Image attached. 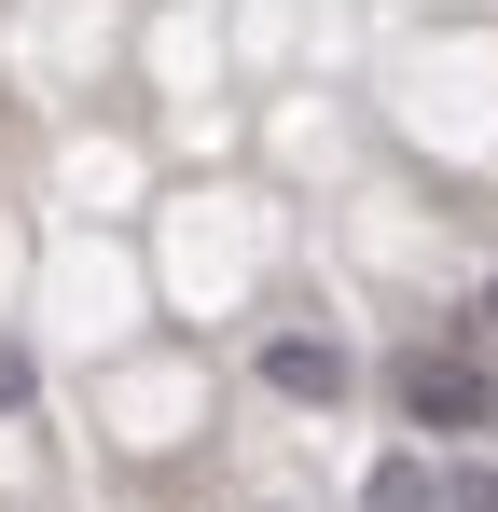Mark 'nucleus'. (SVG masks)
<instances>
[{
	"label": "nucleus",
	"instance_id": "obj_1",
	"mask_svg": "<svg viewBox=\"0 0 498 512\" xmlns=\"http://www.w3.org/2000/svg\"><path fill=\"white\" fill-rule=\"evenodd\" d=\"M388 402H402V429H429V443H471V429H498V374L471 333H429L388 360Z\"/></svg>",
	"mask_w": 498,
	"mask_h": 512
},
{
	"label": "nucleus",
	"instance_id": "obj_2",
	"mask_svg": "<svg viewBox=\"0 0 498 512\" xmlns=\"http://www.w3.org/2000/svg\"><path fill=\"white\" fill-rule=\"evenodd\" d=\"M263 388H291V402H346V346H332V333H277V346H263Z\"/></svg>",
	"mask_w": 498,
	"mask_h": 512
},
{
	"label": "nucleus",
	"instance_id": "obj_3",
	"mask_svg": "<svg viewBox=\"0 0 498 512\" xmlns=\"http://www.w3.org/2000/svg\"><path fill=\"white\" fill-rule=\"evenodd\" d=\"M443 485H429V457H374V512H429Z\"/></svg>",
	"mask_w": 498,
	"mask_h": 512
},
{
	"label": "nucleus",
	"instance_id": "obj_4",
	"mask_svg": "<svg viewBox=\"0 0 498 512\" xmlns=\"http://www.w3.org/2000/svg\"><path fill=\"white\" fill-rule=\"evenodd\" d=\"M443 512H498V471H457V485H443Z\"/></svg>",
	"mask_w": 498,
	"mask_h": 512
},
{
	"label": "nucleus",
	"instance_id": "obj_5",
	"mask_svg": "<svg viewBox=\"0 0 498 512\" xmlns=\"http://www.w3.org/2000/svg\"><path fill=\"white\" fill-rule=\"evenodd\" d=\"M471 319H485V333H498V277H485V291H471Z\"/></svg>",
	"mask_w": 498,
	"mask_h": 512
}]
</instances>
